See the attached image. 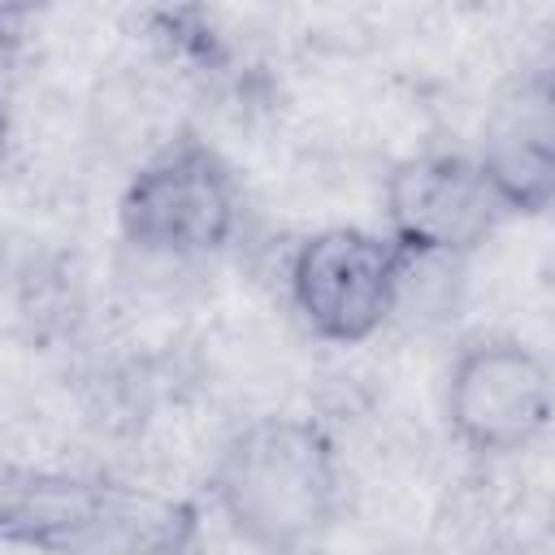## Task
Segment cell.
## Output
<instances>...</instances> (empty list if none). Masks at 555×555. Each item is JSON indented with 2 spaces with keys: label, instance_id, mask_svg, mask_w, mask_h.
<instances>
[{
  "label": "cell",
  "instance_id": "2",
  "mask_svg": "<svg viewBox=\"0 0 555 555\" xmlns=\"http://www.w3.org/2000/svg\"><path fill=\"white\" fill-rule=\"evenodd\" d=\"M0 533L35 555H191L199 507L113 477L9 464Z\"/></svg>",
  "mask_w": 555,
  "mask_h": 555
},
{
  "label": "cell",
  "instance_id": "6",
  "mask_svg": "<svg viewBox=\"0 0 555 555\" xmlns=\"http://www.w3.org/2000/svg\"><path fill=\"white\" fill-rule=\"evenodd\" d=\"M386 234L412 260H460L494 238L507 221L499 191L477 156L425 152L386 173L382 186Z\"/></svg>",
  "mask_w": 555,
  "mask_h": 555
},
{
  "label": "cell",
  "instance_id": "5",
  "mask_svg": "<svg viewBox=\"0 0 555 555\" xmlns=\"http://www.w3.org/2000/svg\"><path fill=\"white\" fill-rule=\"evenodd\" d=\"M442 416L473 455L529 451L555 425V373L520 338H477L447 369Z\"/></svg>",
  "mask_w": 555,
  "mask_h": 555
},
{
  "label": "cell",
  "instance_id": "8",
  "mask_svg": "<svg viewBox=\"0 0 555 555\" xmlns=\"http://www.w3.org/2000/svg\"><path fill=\"white\" fill-rule=\"evenodd\" d=\"M143 22L152 26L156 43L169 48V56H178L204 74L225 65V43L204 9H152V13H143Z\"/></svg>",
  "mask_w": 555,
  "mask_h": 555
},
{
  "label": "cell",
  "instance_id": "7",
  "mask_svg": "<svg viewBox=\"0 0 555 555\" xmlns=\"http://www.w3.org/2000/svg\"><path fill=\"white\" fill-rule=\"evenodd\" d=\"M477 160L507 217L555 212V74H533L499 100Z\"/></svg>",
  "mask_w": 555,
  "mask_h": 555
},
{
  "label": "cell",
  "instance_id": "4",
  "mask_svg": "<svg viewBox=\"0 0 555 555\" xmlns=\"http://www.w3.org/2000/svg\"><path fill=\"white\" fill-rule=\"evenodd\" d=\"M408 264L412 256L390 234L364 225H325L299 238L291 256V304L308 334L334 347H356L390 321Z\"/></svg>",
  "mask_w": 555,
  "mask_h": 555
},
{
  "label": "cell",
  "instance_id": "3",
  "mask_svg": "<svg viewBox=\"0 0 555 555\" xmlns=\"http://www.w3.org/2000/svg\"><path fill=\"white\" fill-rule=\"evenodd\" d=\"M238 208L243 195L230 160L195 130H178L126 178L117 230L143 256L195 260L230 243Z\"/></svg>",
  "mask_w": 555,
  "mask_h": 555
},
{
  "label": "cell",
  "instance_id": "1",
  "mask_svg": "<svg viewBox=\"0 0 555 555\" xmlns=\"http://www.w3.org/2000/svg\"><path fill=\"white\" fill-rule=\"evenodd\" d=\"M208 494L225 529L256 555H308L338 520V447L312 416H256L217 451Z\"/></svg>",
  "mask_w": 555,
  "mask_h": 555
}]
</instances>
